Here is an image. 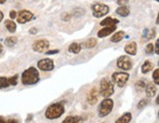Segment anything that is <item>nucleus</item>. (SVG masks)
Returning <instances> with one entry per match:
<instances>
[{
	"label": "nucleus",
	"instance_id": "b1692460",
	"mask_svg": "<svg viewBox=\"0 0 159 123\" xmlns=\"http://www.w3.org/2000/svg\"><path fill=\"white\" fill-rule=\"evenodd\" d=\"M96 45H97V40H96V39H94V38H90V39H89L87 41H85L84 46L87 47V48H93V47H94Z\"/></svg>",
	"mask_w": 159,
	"mask_h": 123
},
{
	"label": "nucleus",
	"instance_id": "2f4dec72",
	"mask_svg": "<svg viewBox=\"0 0 159 123\" xmlns=\"http://www.w3.org/2000/svg\"><path fill=\"white\" fill-rule=\"evenodd\" d=\"M9 16H10L11 19H15V18H17V12H16V11H14V10L10 11Z\"/></svg>",
	"mask_w": 159,
	"mask_h": 123
},
{
	"label": "nucleus",
	"instance_id": "dca6fc26",
	"mask_svg": "<svg viewBox=\"0 0 159 123\" xmlns=\"http://www.w3.org/2000/svg\"><path fill=\"white\" fill-rule=\"evenodd\" d=\"M116 14L121 17H128L130 15V8L128 6H120L116 9Z\"/></svg>",
	"mask_w": 159,
	"mask_h": 123
},
{
	"label": "nucleus",
	"instance_id": "58836bf2",
	"mask_svg": "<svg viewBox=\"0 0 159 123\" xmlns=\"http://www.w3.org/2000/svg\"><path fill=\"white\" fill-rule=\"evenodd\" d=\"M2 51H3V45L0 44V54L2 53Z\"/></svg>",
	"mask_w": 159,
	"mask_h": 123
},
{
	"label": "nucleus",
	"instance_id": "7ed1b4c3",
	"mask_svg": "<svg viewBox=\"0 0 159 123\" xmlns=\"http://www.w3.org/2000/svg\"><path fill=\"white\" fill-rule=\"evenodd\" d=\"M99 94L103 97H109L114 94V84L110 79L108 78H103L100 81L99 85Z\"/></svg>",
	"mask_w": 159,
	"mask_h": 123
},
{
	"label": "nucleus",
	"instance_id": "ea45409f",
	"mask_svg": "<svg viewBox=\"0 0 159 123\" xmlns=\"http://www.w3.org/2000/svg\"><path fill=\"white\" fill-rule=\"evenodd\" d=\"M6 2V0H0V4H4Z\"/></svg>",
	"mask_w": 159,
	"mask_h": 123
},
{
	"label": "nucleus",
	"instance_id": "f03ea898",
	"mask_svg": "<svg viewBox=\"0 0 159 123\" xmlns=\"http://www.w3.org/2000/svg\"><path fill=\"white\" fill-rule=\"evenodd\" d=\"M65 112V107L63 103L61 102H55L50 104L45 110V117L47 119H57L61 117Z\"/></svg>",
	"mask_w": 159,
	"mask_h": 123
},
{
	"label": "nucleus",
	"instance_id": "e433bc0d",
	"mask_svg": "<svg viewBox=\"0 0 159 123\" xmlns=\"http://www.w3.org/2000/svg\"><path fill=\"white\" fill-rule=\"evenodd\" d=\"M3 18H4V14L2 13V11L0 10V23L2 22V20H3Z\"/></svg>",
	"mask_w": 159,
	"mask_h": 123
},
{
	"label": "nucleus",
	"instance_id": "4468645a",
	"mask_svg": "<svg viewBox=\"0 0 159 123\" xmlns=\"http://www.w3.org/2000/svg\"><path fill=\"white\" fill-rule=\"evenodd\" d=\"M119 23V20L114 19V18L111 17H107L104 20H102L100 22V26L102 27H111V26H116Z\"/></svg>",
	"mask_w": 159,
	"mask_h": 123
},
{
	"label": "nucleus",
	"instance_id": "c85d7f7f",
	"mask_svg": "<svg viewBox=\"0 0 159 123\" xmlns=\"http://www.w3.org/2000/svg\"><path fill=\"white\" fill-rule=\"evenodd\" d=\"M152 79L156 85H159V69H155L153 74H152Z\"/></svg>",
	"mask_w": 159,
	"mask_h": 123
},
{
	"label": "nucleus",
	"instance_id": "9b49d317",
	"mask_svg": "<svg viewBox=\"0 0 159 123\" xmlns=\"http://www.w3.org/2000/svg\"><path fill=\"white\" fill-rule=\"evenodd\" d=\"M98 95H99V92L96 90V88H93L90 90L89 94L88 96V102L89 104L93 106L97 102H98Z\"/></svg>",
	"mask_w": 159,
	"mask_h": 123
},
{
	"label": "nucleus",
	"instance_id": "72a5a7b5",
	"mask_svg": "<svg viewBox=\"0 0 159 123\" xmlns=\"http://www.w3.org/2000/svg\"><path fill=\"white\" fill-rule=\"evenodd\" d=\"M159 40H156V42H155V45H153V46H155V53L156 54H159V49H158V47H159Z\"/></svg>",
	"mask_w": 159,
	"mask_h": 123
},
{
	"label": "nucleus",
	"instance_id": "4c0bfd02",
	"mask_svg": "<svg viewBox=\"0 0 159 123\" xmlns=\"http://www.w3.org/2000/svg\"><path fill=\"white\" fill-rule=\"evenodd\" d=\"M0 123H7V121L5 120V118L3 116H0Z\"/></svg>",
	"mask_w": 159,
	"mask_h": 123
},
{
	"label": "nucleus",
	"instance_id": "412c9836",
	"mask_svg": "<svg viewBox=\"0 0 159 123\" xmlns=\"http://www.w3.org/2000/svg\"><path fill=\"white\" fill-rule=\"evenodd\" d=\"M5 27L7 29L10 33H15L16 32V29H17V25L14 21H11V20H6L5 21Z\"/></svg>",
	"mask_w": 159,
	"mask_h": 123
},
{
	"label": "nucleus",
	"instance_id": "a19ab883",
	"mask_svg": "<svg viewBox=\"0 0 159 123\" xmlns=\"http://www.w3.org/2000/svg\"><path fill=\"white\" fill-rule=\"evenodd\" d=\"M156 1H158V0H156Z\"/></svg>",
	"mask_w": 159,
	"mask_h": 123
},
{
	"label": "nucleus",
	"instance_id": "aec40b11",
	"mask_svg": "<svg viewBox=\"0 0 159 123\" xmlns=\"http://www.w3.org/2000/svg\"><path fill=\"white\" fill-rule=\"evenodd\" d=\"M62 123H83V118L80 116H67Z\"/></svg>",
	"mask_w": 159,
	"mask_h": 123
},
{
	"label": "nucleus",
	"instance_id": "1a4fd4ad",
	"mask_svg": "<svg viewBox=\"0 0 159 123\" xmlns=\"http://www.w3.org/2000/svg\"><path fill=\"white\" fill-rule=\"evenodd\" d=\"M34 18V14L29 10H22L17 15V21L19 24H26Z\"/></svg>",
	"mask_w": 159,
	"mask_h": 123
},
{
	"label": "nucleus",
	"instance_id": "2eb2a0df",
	"mask_svg": "<svg viewBox=\"0 0 159 123\" xmlns=\"http://www.w3.org/2000/svg\"><path fill=\"white\" fill-rule=\"evenodd\" d=\"M145 94H146V97H153L155 95H156V88L153 84H148L145 86Z\"/></svg>",
	"mask_w": 159,
	"mask_h": 123
},
{
	"label": "nucleus",
	"instance_id": "473e14b6",
	"mask_svg": "<svg viewBox=\"0 0 159 123\" xmlns=\"http://www.w3.org/2000/svg\"><path fill=\"white\" fill-rule=\"evenodd\" d=\"M59 52L58 49H54V50H48V51H45L44 53L47 54V55H51V54H57Z\"/></svg>",
	"mask_w": 159,
	"mask_h": 123
},
{
	"label": "nucleus",
	"instance_id": "6ab92c4d",
	"mask_svg": "<svg viewBox=\"0 0 159 123\" xmlns=\"http://www.w3.org/2000/svg\"><path fill=\"white\" fill-rule=\"evenodd\" d=\"M153 67H154L153 63L150 62L149 60H146L142 66V73L143 74H148V72H150L152 69H153Z\"/></svg>",
	"mask_w": 159,
	"mask_h": 123
},
{
	"label": "nucleus",
	"instance_id": "393cba45",
	"mask_svg": "<svg viewBox=\"0 0 159 123\" xmlns=\"http://www.w3.org/2000/svg\"><path fill=\"white\" fill-rule=\"evenodd\" d=\"M9 83H8V79L6 77H0V89H4L9 87Z\"/></svg>",
	"mask_w": 159,
	"mask_h": 123
},
{
	"label": "nucleus",
	"instance_id": "f257e3e1",
	"mask_svg": "<svg viewBox=\"0 0 159 123\" xmlns=\"http://www.w3.org/2000/svg\"><path fill=\"white\" fill-rule=\"evenodd\" d=\"M39 81V73L34 67H30L22 74V83L26 86L34 85Z\"/></svg>",
	"mask_w": 159,
	"mask_h": 123
},
{
	"label": "nucleus",
	"instance_id": "4be33fe9",
	"mask_svg": "<svg viewBox=\"0 0 159 123\" xmlns=\"http://www.w3.org/2000/svg\"><path fill=\"white\" fill-rule=\"evenodd\" d=\"M81 49H82L81 45L78 44V42H73V44H71L69 46V52L78 54L80 51H81Z\"/></svg>",
	"mask_w": 159,
	"mask_h": 123
},
{
	"label": "nucleus",
	"instance_id": "20e7f679",
	"mask_svg": "<svg viewBox=\"0 0 159 123\" xmlns=\"http://www.w3.org/2000/svg\"><path fill=\"white\" fill-rule=\"evenodd\" d=\"M113 106H114L113 100H111V98H109V97L104 98V100L100 102L99 107L97 109L99 117H105V116L110 114V112H111L113 109Z\"/></svg>",
	"mask_w": 159,
	"mask_h": 123
},
{
	"label": "nucleus",
	"instance_id": "a878e982",
	"mask_svg": "<svg viewBox=\"0 0 159 123\" xmlns=\"http://www.w3.org/2000/svg\"><path fill=\"white\" fill-rule=\"evenodd\" d=\"M145 86H146V84H145V82L143 81V80H139V81H138L136 83V89L138 91H143V90L145 89Z\"/></svg>",
	"mask_w": 159,
	"mask_h": 123
},
{
	"label": "nucleus",
	"instance_id": "ddd939ff",
	"mask_svg": "<svg viewBox=\"0 0 159 123\" xmlns=\"http://www.w3.org/2000/svg\"><path fill=\"white\" fill-rule=\"evenodd\" d=\"M138 50V45L136 41H132L130 44L126 45L125 46V52L130 55H136Z\"/></svg>",
	"mask_w": 159,
	"mask_h": 123
},
{
	"label": "nucleus",
	"instance_id": "f704fd0d",
	"mask_svg": "<svg viewBox=\"0 0 159 123\" xmlns=\"http://www.w3.org/2000/svg\"><path fill=\"white\" fill-rule=\"evenodd\" d=\"M7 123H19V121H18L17 119H15V118H11V119H9L7 121Z\"/></svg>",
	"mask_w": 159,
	"mask_h": 123
},
{
	"label": "nucleus",
	"instance_id": "f3484780",
	"mask_svg": "<svg viewBox=\"0 0 159 123\" xmlns=\"http://www.w3.org/2000/svg\"><path fill=\"white\" fill-rule=\"evenodd\" d=\"M132 118H133L132 113L131 112H126L122 116H120V117L116 120L115 123H130L132 121Z\"/></svg>",
	"mask_w": 159,
	"mask_h": 123
},
{
	"label": "nucleus",
	"instance_id": "a211bd4d",
	"mask_svg": "<svg viewBox=\"0 0 159 123\" xmlns=\"http://www.w3.org/2000/svg\"><path fill=\"white\" fill-rule=\"evenodd\" d=\"M124 36H125V32H124V31H119V32H116L111 36L110 40H111L112 42H119V41H121L122 40L124 39Z\"/></svg>",
	"mask_w": 159,
	"mask_h": 123
},
{
	"label": "nucleus",
	"instance_id": "5701e85b",
	"mask_svg": "<svg viewBox=\"0 0 159 123\" xmlns=\"http://www.w3.org/2000/svg\"><path fill=\"white\" fill-rule=\"evenodd\" d=\"M18 41V39L16 36H8L7 39L5 40V45L7 46H14Z\"/></svg>",
	"mask_w": 159,
	"mask_h": 123
},
{
	"label": "nucleus",
	"instance_id": "bb28decb",
	"mask_svg": "<svg viewBox=\"0 0 159 123\" xmlns=\"http://www.w3.org/2000/svg\"><path fill=\"white\" fill-rule=\"evenodd\" d=\"M18 78H19V75H14L12 76L11 78L8 79V83L11 86H16L18 84Z\"/></svg>",
	"mask_w": 159,
	"mask_h": 123
},
{
	"label": "nucleus",
	"instance_id": "c9c22d12",
	"mask_svg": "<svg viewBox=\"0 0 159 123\" xmlns=\"http://www.w3.org/2000/svg\"><path fill=\"white\" fill-rule=\"evenodd\" d=\"M36 32H38V31H36L35 28H32V29L30 30V34H36Z\"/></svg>",
	"mask_w": 159,
	"mask_h": 123
},
{
	"label": "nucleus",
	"instance_id": "0eeeda50",
	"mask_svg": "<svg viewBox=\"0 0 159 123\" xmlns=\"http://www.w3.org/2000/svg\"><path fill=\"white\" fill-rule=\"evenodd\" d=\"M133 61L132 59L127 56V55H123V56H120L117 60V66L118 68L122 69V70H125V71H128V70H131L133 68Z\"/></svg>",
	"mask_w": 159,
	"mask_h": 123
},
{
	"label": "nucleus",
	"instance_id": "39448f33",
	"mask_svg": "<svg viewBox=\"0 0 159 123\" xmlns=\"http://www.w3.org/2000/svg\"><path fill=\"white\" fill-rule=\"evenodd\" d=\"M90 8L93 11V15L95 18H101L109 12V7L103 3H93L91 4Z\"/></svg>",
	"mask_w": 159,
	"mask_h": 123
},
{
	"label": "nucleus",
	"instance_id": "cd10ccee",
	"mask_svg": "<svg viewBox=\"0 0 159 123\" xmlns=\"http://www.w3.org/2000/svg\"><path fill=\"white\" fill-rule=\"evenodd\" d=\"M149 102V100L148 98H143V100H140L138 103V108H143L144 106H146Z\"/></svg>",
	"mask_w": 159,
	"mask_h": 123
},
{
	"label": "nucleus",
	"instance_id": "9d476101",
	"mask_svg": "<svg viewBox=\"0 0 159 123\" xmlns=\"http://www.w3.org/2000/svg\"><path fill=\"white\" fill-rule=\"evenodd\" d=\"M38 67L41 71H52L54 69V62L50 58H44L39 61Z\"/></svg>",
	"mask_w": 159,
	"mask_h": 123
},
{
	"label": "nucleus",
	"instance_id": "c756f323",
	"mask_svg": "<svg viewBox=\"0 0 159 123\" xmlns=\"http://www.w3.org/2000/svg\"><path fill=\"white\" fill-rule=\"evenodd\" d=\"M145 51H146V53H148V54L153 53V51H154V46H153V45H152V44L146 45V46H145Z\"/></svg>",
	"mask_w": 159,
	"mask_h": 123
},
{
	"label": "nucleus",
	"instance_id": "f8f14e48",
	"mask_svg": "<svg viewBox=\"0 0 159 123\" xmlns=\"http://www.w3.org/2000/svg\"><path fill=\"white\" fill-rule=\"evenodd\" d=\"M116 29H117V27L116 26H111V27H104L103 29L99 30L98 31V33H97V35H98V38H105V36L109 35H111L113 34Z\"/></svg>",
	"mask_w": 159,
	"mask_h": 123
},
{
	"label": "nucleus",
	"instance_id": "423d86ee",
	"mask_svg": "<svg viewBox=\"0 0 159 123\" xmlns=\"http://www.w3.org/2000/svg\"><path fill=\"white\" fill-rule=\"evenodd\" d=\"M129 78H130V75L125 72H114L111 76L112 82L115 83L120 88L124 87L126 83L128 82V80H129Z\"/></svg>",
	"mask_w": 159,
	"mask_h": 123
},
{
	"label": "nucleus",
	"instance_id": "7c9ffc66",
	"mask_svg": "<svg viewBox=\"0 0 159 123\" xmlns=\"http://www.w3.org/2000/svg\"><path fill=\"white\" fill-rule=\"evenodd\" d=\"M128 3H129V0H118L117 4L120 6H126Z\"/></svg>",
	"mask_w": 159,
	"mask_h": 123
},
{
	"label": "nucleus",
	"instance_id": "6e6552de",
	"mask_svg": "<svg viewBox=\"0 0 159 123\" xmlns=\"http://www.w3.org/2000/svg\"><path fill=\"white\" fill-rule=\"evenodd\" d=\"M49 41L47 40H39L34 42L33 45V49L36 52H39V53H42V52H45L47 51V49L49 48Z\"/></svg>",
	"mask_w": 159,
	"mask_h": 123
}]
</instances>
